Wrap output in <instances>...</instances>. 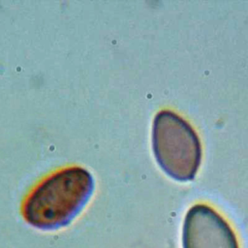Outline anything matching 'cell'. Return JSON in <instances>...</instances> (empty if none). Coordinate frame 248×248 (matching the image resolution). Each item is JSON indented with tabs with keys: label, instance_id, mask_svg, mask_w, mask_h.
I'll list each match as a JSON object with an SVG mask.
<instances>
[{
	"label": "cell",
	"instance_id": "obj_1",
	"mask_svg": "<svg viewBox=\"0 0 248 248\" xmlns=\"http://www.w3.org/2000/svg\"><path fill=\"white\" fill-rule=\"evenodd\" d=\"M95 190L92 173L79 166L54 170L25 196L21 215L31 227L56 231L69 226L83 210Z\"/></svg>",
	"mask_w": 248,
	"mask_h": 248
},
{
	"label": "cell",
	"instance_id": "obj_2",
	"mask_svg": "<svg viewBox=\"0 0 248 248\" xmlns=\"http://www.w3.org/2000/svg\"><path fill=\"white\" fill-rule=\"evenodd\" d=\"M154 157L171 178L186 182L193 180L202 161V145L192 126L175 112L159 111L152 126Z\"/></svg>",
	"mask_w": 248,
	"mask_h": 248
},
{
	"label": "cell",
	"instance_id": "obj_3",
	"mask_svg": "<svg viewBox=\"0 0 248 248\" xmlns=\"http://www.w3.org/2000/svg\"><path fill=\"white\" fill-rule=\"evenodd\" d=\"M182 248H239L230 224L211 206L197 203L184 218Z\"/></svg>",
	"mask_w": 248,
	"mask_h": 248
}]
</instances>
